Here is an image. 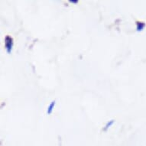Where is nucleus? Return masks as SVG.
<instances>
[{
	"mask_svg": "<svg viewBox=\"0 0 146 146\" xmlns=\"http://www.w3.org/2000/svg\"><path fill=\"white\" fill-rule=\"evenodd\" d=\"M13 44H14L13 38L12 37H10L9 35L6 36L5 38V48L8 54H11V52H12Z\"/></svg>",
	"mask_w": 146,
	"mask_h": 146,
	"instance_id": "f257e3e1",
	"label": "nucleus"
},
{
	"mask_svg": "<svg viewBox=\"0 0 146 146\" xmlns=\"http://www.w3.org/2000/svg\"><path fill=\"white\" fill-rule=\"evenodd\" d=\"M55 103H56V101L54 100L52 101V102L50 103V105H49V106H48V111H47V113H48V115L51 114V113L53 112V110H54V106H55Z\"/></svg>",
	"mask_w": 146,
	"mask_h": 146,
	"instance_id": "f03ea898",
	"label": "nucleus"
},
{
	"mask_svg": "<svg viewBox=\"0 0 146 146\" xmlns=\"http://www.w3.org/2000/svg\"><path fill=\"white\" fill-rule=\"evenodd\" d=\"M137 25V31H141L142 29H144V27L145 26V24L144 23V22H136Z\"/></svg>",
	"mask_w": 146,
	"mask_h": 146,
	"instance_id": "7ed1b4c3",
	"label": "nucleus"
},
{
	"mask_svg": "<svg viewBox=\"0 0 146 146\" xmlns=\"http://www.w3.org/2000/svg\"><path fill=\"white\" fill-rule=\"evenodd\" d=\"M113 123H114V120H111V121H110V122H108L107 124L106 125V126H105V128H104V130H106L108 129V128H110V127L111 126V125H112L113 124Z\"/></svg>",
	"mask_w": 146,
	"mask_h": 146,
	"instance_id": "20e7f679",
	"label": "nucleus"
},
{
	"mask_svg": "<svg viewBox=\"0 0 146 146\" xmlns=\"http://www.w3.org/2000/svg\"><path fill=\"white\" fill-rule=\"evenodd\" d=\"M70 3H77L78 1H74V0H70Z\"/></svg>",
	"mask_w": 146,
	"mask_h": 146,
	"instance_id": "39448f33",
	"label": "nucleus"
}]
</instances>
